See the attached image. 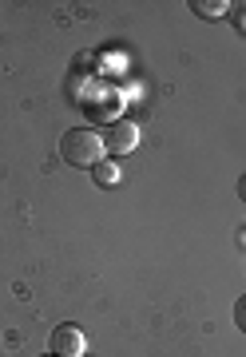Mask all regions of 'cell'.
<instances>
[{
	"label": "cell",
	"instance_id": "1",
	"mask_svg": "<svg viewBox=\"0 0 246 357\" xmlns=\"http://www.w3.org/2000/svg\"><path fill=\"white\" fill-rule=\"evenodd\" d=\"M104 135L95 128H72L60 139V159L68 167H79V171H95V167L104 163Z\"/></svg>",
	"mask_w": 246,
	"mask_h": 357
},
{
	"label": "cell",
	"instance_id": "2",
	"mask_svg": "<svg viewBox=\"0 0 246 357\" xmlns=\"http://www.w3.org/2000/svg\"><path fill=\"white\" fill-rule=\"evenodd\" d=\"M48 354H52V357H84V354H88V333L79 330L76 321L56 326L52 337H48Z\"/></svg>",
	"mask_w": 246,
	"mask_h": 357
},
{
	"label": "cell",
	"instance_id": "3",
	"mask_svg": "<svg viewBox=\"0 0 246 357\" xmlns=\"http://www.w3.org/2000/svg\"><path fill=\"white\" fill-rule=\"evenodd\" d=\"M104 135V151L107 155H131L139 147V123H131V119H112Z\"/></svg>",
	"mask_w": 246,
	"mask_h": 357
},
{
	"label": "cell",
	"instance_id": "4",
	"mask_svg": "<svg viewBox=\"0 0 246 357\" xmlns=\"http://www.w3.org/2000/svg\"><path fill=\"white\" fill-rule=\"evenodd\" d=\"M191 8L203 16V20H219V16L231 13V4H226V0H194Z\"/></svg>",
	"mask_w": 246,
	"mask_h": 357
},
{
	"label": "cell",
	"instance_id": "5",
	"mask_svg": "<svg viewBox=\"0 0 246 357\" xmlns=\"http://www.w3.org/2000/svg\"><path fill=\"white\" fill-rule=\"evenodd\" d=\"M91 175H95V183H100V187H116V183H119V167L112 163V159H104V163L95 167Z\"/></svg>",
	"mask_w": 246,
	"mask_h": 357
},
{
	"label": "cell",
	"instance_id": "6",
	"mask_svg": "<svg viewBox=\"0 0 246 357\" xmlns=\"http://www.w3.org/2000/svg\"><path fill=\"white\" fill-rule=\"evenodd\" d=\"M231 24L238 28V32H246V0H238V4H231Z\"/></svg>",
	"mask_w": 246,
	"mask_h": 357
},
{
	"label": "cell",
	"instance_id": "7",
	"mask_svg": "<svg viewBox=\"0 0 246 357\" xmlns=\"http://www.w3.org/2000/svg\"><path fill=\"white\" fill-rule=\"evenodd\" d=\"M234 326H238V330L246 333V294L238 298V302H234Z\"/></svg>",
	"mask_w": 246,
	"mask_h": 357
},
{
	"label": "cell",
	"instance_id": "8",
	"mask_svg": "<svg viewBox=\"0 0 246 357\" xmlns=\"http://www.w3.org/2000/svg\"><path fill=\"white\" fill-rule=\"evenodd\" d=\"M238 199H243V203H246V175L238 178Z\"/></svg>",
	"mask_w": 246,
	"mask_h": 357
},
{
	"label": "cell",
	"instance_id": "9",
	"mask_svg": "<svg viewBox=\"0 0 246 357\" xmlns=\"http://www.w3.org/2000/svg\"><path fill=\"white\" fill-rule=\"evenodd\" d=\"M48 357H52V354H48Z\"/></svg>",
	"mask_w": 246,
	"mask_h": 357
},
{
	"label": "cell",
	"instance_id": "10",
	"mask_svg": "<svg viewBox=\"0 0 246 357\" xmlns=\"http://www.w3.org/2000/svg\"><path fill=\"white\" fill-rule=\"evenodd\" d=\"M243 230H246V227H243Z\"/></svg>",
	"mask_w": 246,
	"mask_h": 357
}]
</instances>
